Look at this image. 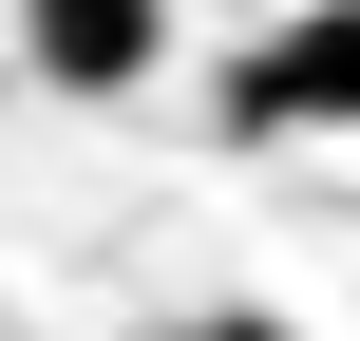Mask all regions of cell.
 Here are the masks:
<instances>
[{
    "mask_svg": "<svg viewBox=\"0 0 360 341\" xmlns=\"http://www.w3.org/2000/svg\"><path fill=\"white\" fill-rule=\"evenodd\" d=\"M228 114H247V133H342L360 114V0H304V19L228 76Z\"/></svg>",
    "mask_w": 360,
    "mask_h": 341,
    "instance_id": "obj_1",
    "label": "cell"
},
{
    "mask_svg": "<svg viewBox=\"0 0 360 341\" xmlns=\"http://www.w3.org/2000/svg\"><path fill=\"white\" fill-rule=\"evenodd\" d=\"M19 57H38V95H152L171 0H19Z\"/></svg>",
    "mask_w": 360,
    "mask_h": 341,
    "instance_id": "obj_2",
    "label": "cell"
},
{
    "mask_svg": "<svg viewBox=\"0 0 360 341\" xmlns=\"http://www.w3.org/2000/svg\"><path fill=\"white\" fill-rule=\"evenodd\" d=\"M152 341H285V323H152Z\"/></svg>",
    "mask_w": 360,
    "mask_h": 341,
    "instance_id": "obj_3",
    "label": "cell"
}]
</instances>
